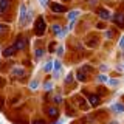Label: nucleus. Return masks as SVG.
<instances>
[{"label": "nucleus", "instance_id": "17", "mask_svg": "<svg viewBox=\"0 0 124 124\" xmlns=\"http://www.w3.org/2000/svg\"><path fill=\"white\" fill-rule=\"evenodd\" d=\"M78 16H79V11H70L67 17H68V20H75Z\"/></svg>", "mask_w": 124, "mask_h": 124}, {"label": "nucleus", "instance_id": "15", "mask_svg": "<svg viewBox=\"0 0 124 124\" xmlns=\"http://www.w3.org/2000/svg\"><path fill=\"white\" fill-rule=\"evenodd\" d=\"M51 71H53V61H50V62H46V64H45L44 73H51Z\"/></svg>", "mask_w": 124, "mask_h": 124}, {"label": "nucleus", "instance_id": "30", "mask_svg": "<svg viewBox=\"0 0 124 124\" xmlns=\"http://www.w3.org/2000/svg\"><path fill=\"white\" fill-rule=\"evenodd\" d=\"M5 30H6V26H5V25H2V23H0V34H2V33H3V31H5Z\"/></svg>", "mask_w": 124, "mask_h": 124}, {"label": "nucleus", "instance_id": "31", "mask_svg": "<svg viewBox=\"0 0 124 124\" xmlns=\"http://www.w3.org/2000/svg\"><path fill=\"white\" fill-rule=\"evenodd\" d=\"M54 101H56V102H61V101H62V96H59V95H57L56 98H54Z\"/></svg>", "mask_w": 124, "mask_h": 124}, {"label": "nucleus", "instance_id": "10", "mask_svg": "<svg viewBox=\"0 0 124 124\" xmlns=\"http://www.w3.org/2000/svg\"><path fill=\"white\" fill-rule=\"evenodd\" d=\"M16 51H17V48L13 45V46H9V48H5V50H3V56H5V57H9V56H13Z\"/></svg>", "mask_w": 124, "mask_h": 124}, {"label": "nucleus", "instance_id": "20", "mask_svg": "<svg viewBox=\"0 0 124 124\" xmlns=\"http://www.w3.org/2000/svg\"><path fill=\"white\" fill-rule=\"evenodd\" d=\"M45 54V50H42V48H37L36 50V59H42V56Z\"/></svg>", "mask_w": 124, "mask_h": 124}, {"label": "nucleus", "instance_id": "26", "mask_svg": "<svg viewBox=\"0 0 124 124\" xmlns=\"http://www.w3.org/2000/svg\"><path fill=\"white\" fill-rule=\"evenodd\" d=\"M57 56H62V53H64V46H62V45H59V48H57Z\"/></svg>", "mask_w": 124, "mask_h": 124}, {"label": "nucleus", "instance_id": "11", "mask_svg": "<svg viewBox=\"0 0 124 124\" xmlns=\"http://www.w3.org/2000/svg\"><path fill=\"white\" fill-rule=\"evenodd\" d=\"M9 5H11V2H9V0H2V2H0V14H2V13H5V11H8Z\"/></svg>", "mask_w": 124, "mask_h": 124}, {"label": "nucleus", "instance_id": "23", "mask_svg": "<svg viewBox=\"0 0 124 124\" xmlns=\"http://www.w3.org/2000/svg\"><path fill=\"white\" fill-rule=\"evenodd\" d=\"M37 87H39V81H36V79L31 81V84H30V88H31V90H36Z\"/></svg>", "mask_w": 124, "mask_h": 124}, {"label": "nucleus", "instance_id": "2", "mask_svg": "<svg viewBox=\"0 0 124 124\" xmlns=\"http://www.w3.org/2000/svg\"><path fill=\"white\" fill-rule=\"evenodd\" d=\"M61 71H62L61 61H54L53 62V78H54V79H57V78L61 76Z\"/></svg>", "mask_w": 124, "mask_h": 124}, {"label": "nucleus", "instance_id": "1", "mask_svg": "<svg viewBox=\"0 0 124 124\" xmlns=\"http://www.w3.org/2000/svg\"><path fill=\"white\" fill-rule=\"evenodd\" d=\"M45 31H46L45 19L44 17H37L36 19V23H34V33H36L37 36H42V34H45Z\"/></svg>", "mask_w": 124, "mask_h": 124}, {"label": "nucleus", "instance_id": "3", "mask_svg": "<svg viewBox=\"0 0 124 124\" xmlns=\"http://www.w3.org/2000/svg\"><path fill=\"white\" fill-rule=\"evenodd\" d=\"M112 19H113V23H116L119 28H123V26H124V14L123 13H115Z\"/></svg>", "mask_w": 124, "mask_h": 124}, {"label": "nucleus", "instance_id": "21", "mask_svg": "<svg viewBox=\"0 0 124 124\" xmlns=\"http://www.w3.org/2000/svg\"><path fill=\"white\" fill-rule=\"evenodd\" d=\"M67 33H68V28H62V31L57 34V37H59V39H64L65 36H67Z\"/></svg>", "mask_w": 124, "mask_h": 124}, {"label": "nucleus", "instance_id": "8", "mask_svg": "<svg viewBox=\"0 0 124 124\" xmlns=\"http://www.w3.org/2000/svg\"><path fill=\"white\" fill-rule=\"evenodd\" d=\"M112 110H113L115 113H124V104H123V102H115V104H112Z\"/></svg>", "mask_w": 124, "mask_h": 124}, {"label": "nucleus", "instance_id": "12", "mask_svg": "<svg viewBox=\"0 0 124 124\" xmlns=\"http://www.w3.org/2000/svg\"><path fill=\"white\" fill-rule=\"evenodd\" d=\"M46 113H48V116H51V118H56V116H59V110L56 107H48L46 108Z\"/></svg>", "mask_w": 124, "mask_h": 124}, {"label": "nucleus", "instance_id": "25", "mask_svg": "<svg viewBox=\"0 0 124 124\" xmlns=\"http://www.w3.org/2000/svg\"><path fill=\"white\" fill-rule=\"evenodd\" d=\"M79 102H81V108H82V110H87V108H88V106L84 102V99H79Z\"/></svg>", "mask_w": 124, "mask_h": 124}, {"label": "nucleus", "instance_id": "33", "mask_svg": "<svg viewBox=\"0 0 124 124\" xmlns=\"http://www.w3.org/2000/svg\"><path fill=\"white\" fill-rule=\"evenodd\" d=\"M39 3H40L42 6H46V0H39Z\"/></svg>", "mask_w": 124, "mask_h": 124}, {"label": "nucleus", "instance_id": "35", "mask_svg": "<svg viewBox=\"0 0 124 124\" xmlns=\"http://www.w3.org/2000/svg\"><path fill=\"white\" fill-rule=\"evenodd\" d=\"M34 124H45L44 121H39V119H36V121H34Z\"/></svg>", "mask_w": 124, "mask_h": 124}, {"label": "nucleus", "instance_id": "18", "mask_svg": "<svg viewBox=\"0 0 124 124\" xmlns=\"http://www.w3.org/2000/svg\"><path fill=\"white\" fill-rule=\"evenodd\" d=\"M96 81H98V82H107V81H108V78H107L106 75H104V73H101V75H98Z\"/></svg>", "mask_w": 124, "mask_h": 124}, {"label": "nucleus", "instance_id": "37", "mask_svg": "<svg viewBox=\"0 0 124 124\" xmlns=\"http://www.w3.org/2000/svg\"><path fill=\"white\" fill-rule=\"evenodd\" d=\"M2 85H3V79H2V78H0V87H2Z\"/></svg>", "mask_w": 124, "mask_h": 124}, {"label": "nucleus", "instance_id": "19", "mask_svg": "<svg viewBox=\"0 0 124 124\" xmlns=\"http://www.w3.org/2000/svg\"><path fill=\"white\" fill-rule=\"evenodd\" d=\"M107 84L110 85V87H118V85H119V79H108Z\"/></svg>", "mask_w": 124, "mask_h": 124}, {"label": "nucleus", "instance_id": "27", "mask_svg": "<svg viewBox=\"0 0 124 124\" xmlns=\"http://www.w3.org/2000/svg\"><path fill=\"white\" fill-rule=\"evenodd\" d=\"M119 48H121V51H124V36L121 37V40H119Z\"/></svg>", "mask_w": 124, "mask_h": 124}, {"label": "nucleus", "instance_id": "14", "mask_svg": "<svg viewBox=\"0 0 124 124\" xmlns=\"http://www.w3.org/2000/svg\"><path fill=\"white\" fill-rule=\"evenodd\" d=\"M51 31H53L54 36H57V34L62 31V26L59 25V23H53V25H51Z\"/></svg>", "mask_w": 124, "mask_h": 124}, {"label": "nucleus", "instance_id": "28", "mask_svg": "<svg viewBox=\"0 0 124 124\" xmlns=\"http://www.w3.org/2000/svg\"><path fill=\"white\" fill-rule=\"evenodd\" d=\"M54 45H56L54 42H51V44H50V46H48V51H50V53H53V51H54Z\"/></svg>", "mask_w": 124, "mask_h": 124}, {"label": "nucleus", "instance_id": "13", "mask_svg": "<svg viewBox=\"0 0 124 124\" xmlns=\"http://www.w3.org/2000/svg\"><path fill=\"white\" fill-rule=\"evenodd\" d=\"M98 16L102 19V20H108V19H110V13H108L107 9H99L98 11Z\"/></svg>", "mask_w": 124, "mask_h": 124}, {"label": "nucleus", "instance_id": "34", "mask_svg": "<svg viewBox=\"0 0 124 124\" xmlns=\"http://www.w3.org/2000/svg\"><path fill=\"white\" fill-rule=\"evenodd\" d=\"M108 124H119V123H118V121H116V119H112V121H110V123H108Z\"/></svg>", "mask_w": 124, "mask_h": 124}, {"label": "nucleus", "instance_id": "36", "mask_svg": "<svg viewBox=\"0 0 124 124\" xmlns=\"http://www.w3.org/2000/svg\"><path fill=\"white\" fill-rule=\"evenodd\" d=\"M64 121H65V119H59V121H57V123H54V124H64Z\"/></svg>", "mask_w": 124, "mask_h": 124}, {"label": "nucleus", "instance_id": "22", "mask_svg": "<svg viewBox=\"0 0 124 124\" xmlns=\"http://www.w3.org/2000/svg\"><path fill=\"white\" fill-rule=\"evenodd\" d=\"M53 87H54L53 81H48V82H45V84H44V88H45V90H51Z\"/></svg>", "mask_w": 124, "mask_h": 124}, {"label": "nucleus", "instance_id": "16", "mask_svg": "<svg viewBox=\"0 0 124 124\" xmlns=\"http://www.w3.org/2000/svg\"><path fill=\"white\" fill-rule=\"evenodd\" d=\"M13 75L14 76H23V75H25V70L20 68V67H19V68H14L13 70Z\"/></svg>", "mask_w": 124, "mask_h": 124}, {"label": "nucleus", "instance_id": "29", "mask_svg": "<svg viewBox=\"0 0 124 124\" xmlns=\"http://www.w3.org/2000/svg\"><path fill=\"white\" fill-rule=\"evenodd\" d=\"M112 36H113V33H112V31H106V37L107 39H110Z\"/></svg>", "mask_w": 124, "mask_h": 124}, {"label": "nucleus", "instance_id": "5", "mask_svg": "<svg viewBox=\"0 0 124 124\" xmlns=\"http://www.w3.org/2000/svg\"><path fill=\"white\" fill-rule=\"evenodd\" d=\"M87 99H88V102H90L92 107H96V106L99 104V96L95 95V93H90V95H87Z\"/></svg>", "mask_w": 124, "mask_h": 124}, {"label": "nucleus", "instance_id": "7", "mask_svg": "<svg viewBox=\"0 0 124 124\" xmlns=\"http://www.w3.org/2000/svg\"><path fill=\"white\" fill-rule=\"evenodd\" d=\"M19 22H20V25H25V22H26V6L25 5H20V17H19Z\"/></svg>", "mask_w": 124, "mask_h": 124}, {"label": "nucleus", "instance_id": "9", "mask_svg": "<svg viewBox=\"0 0 124 124\" xmlns=\"http://www.w3.org/2000/svg\"><path fill=\"white\" fill-rule=\"evenodd\" d=\"M76 79L79 81V82H85V81H87V75L84 73V70H82V68L76 71Z\"/></svg>", "mask_w": 124, "mask_h": 124}, {"label": "nucleus", "instance_id": "32", "mask_svg": "<svg viewBox=\"0 0 124 124\" xmlns=\"http://www.w3.org/2000/svg\"><path fill=\"white\" fill-rule=\"evenodd\" d=\"M99 70H101V71H106V70H107V65H101Z\"/></svg>", "mask_w": 124, "mask_h": 124}, {"label": "nucleus", "instance_id": "24", "mask_svg": "<svg viewBox=\"0 0 124 124\" xmlns=\"http://www.w3.org/2000/svg\"><path fill=\"white\" fill-rule=\"evenodd\" d=\"M73 82V73H68L67 78H65V84H71Z\"/></svg>", "mask_w": 124, "mask_h": 124}, {"label": "nucleus", "instance_id": "4", "mask_svg": "<svg viewBox=\"0 0 124 124\" xmlns=\"http://www.w3.org/2000/svg\"><path fill=\"white\" fill-rule=\"evenodd\" d=\"M50 9H51L53 13H65L67 8L64 5H61V3H51V5H50Z\"/></svg>", "mask_w": 124, "mask_h": 124}, {"label": "nucleus", "instance_id": "38", "mask_svg": "<svg viewBox=\"0 0 124 124\" xmlns=\"http://www.w3.org/2000/svg\"><path fill=\"white\" fill-rule=\"evenodd\" d=\"M123 71H124V65H123Z\"/></svg>", "mask_w": 124, "mask_h": 124}, {"label": "nucleus", "instance_id": "6", "mask_svg": "<svg viewBox=\"0 0 124 124\" xmlns=\"http://www.w3.org/2000/svg\"><path fill=\"white\" fill-rule=\"evenodd\" d=\"M14 46H16L17 50H23V48L26 46V40H25V39H23L22 36H19L17 39H16V44H14Z\"/></svg>", "mask_w": 124, "mask_h": 124}]
</instances>
